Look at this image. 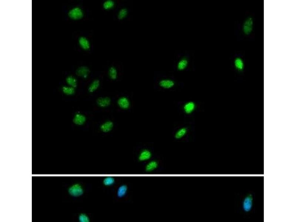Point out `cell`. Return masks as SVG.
<instances>
[{
	"mask_svg": "<svg viewBox=\"0 0 296 222\" xmlns=\"http://www.w3.org/2000/svg\"><path fill=\"white\" fill-rule=\"evenodd\" d=\"M84 12L80 7L76 6L70 9L68 12V16L73 20L81 19L84 16Z\"/></svg>",
	"mask_w": 296,
	"mask_h": 222,
	"instance_id": "obj_1",
	"label": "cell"
},
{
	"mask_svg": "<svg viewBox=\"0 0 296 222\" xmlns=\"http://www.w3.org/2000/svg\"><path fill=\"white\" fill-rule=\"evenodd\" d=\"M68 193L73 197H79L82 195L83 190L80 185L76 184L72 185L68 190Z\"/></svg>",
	"mask_w": 296,
	"mask_h": 222,
	"instance_id": "obj_2",
	"label": "cell"
},
{
	"mask_svg": "<svg viewBox=\"0 0 296 222\" xmlns=\"http://www.w3.org/2000/svg\"><path fill=\"white\" fill-rule=\"evenodd\" d=\"M158 84L161 88L169 89L173 88L175 85V81L169 79H162L159 81Z\"/></svg>",
	"mask_w": 296,
	"mask_h": 222,
	"instance_id": "obj_3",
	"label": "cell"
},
{
	"mask_svg": "<svg viewBox=\"0 0 296 222\" xmlns=\"http://www.w3.org/2000/svg\"><path fill=\"white\" fill-rule=\"evenodd\" d=\"M253 21L251 18H249L246 20L244 24L243 30L245 35H249L253 31Z\"/></svg>",
	"mask_w": 296,
	"mask_h": 222,
	"instance_id": "obj_4",
	"label": "cell"
},
{
	"mask_svg": "<svg viewBox=\"0 0 296 222\" xmlns=\"http://www.w3.org/2000/svg\"><path fill=\"white\" fill-rule=\"evenodd\" d=\"M90 72V70L88 67L81 66L77 68L76 73L79 77L86 79L88 76Z\"/></svg>",
	"mask_w": 296,
	"mask_h": 222,
	"instance_id": "obj_5",
	"label": "cell"
},
{
	"mask_svg": "<svg viewBox=\"0 0 296 222\" xmlns=\"http://www.w3.org/2000/svg\"><path fill=\"white\" fill-rule=\"evenodd\" d=\"M86 121V117L84 114L80 113H77L75 114L73 118L74 124L77 125H84Z\"/></svg>",
	"mask_w": 296,
	"mask_h": 222,
	"instance_id": "obj_6",
	"label": "cell"
},
{
	"mask_svg": "<svg viewBox=\"0 0 296 222\" xmlns=\"http://www.w3.org/2000/svg\"><path fill=\"white\" fill-rule=\"evenodd\" d=\"M117 103L120 108L124 110L128 109L130 105V101L128 98L125 96L120 97L118 99Z\"/></svg>",
	"mask_w": 296,
	"mask_h": 222,
	"instance_id": "obj_7",
	"label": "cell"
},
{
	"mask_svg": "<svg viewBox=\"0 0 296 222\" xmlns=\"http://www.w3.org/2000/svg\"><path fill=\"white\" fill-rule=\"evenodd\" d=\"M97 105L101 108H105L110 106L111 103V100L107 97H100L96 101Z\"/></svg>",
	"mask_w": 296,
	"mask_h": 222,
	"instance_id": "obj_8",
	"label": "cell"
},
{
	"mask_svg": "<svg viewBox=\"0 0 296 222\" xmlns=\"http://www.w3.org/2000/svg\"><path fill=\"white\" fill-rule=\"evenodd\" d=\"M113 127V122L110 120H107L101 124L100 125V129L103 132L107 133L112 131Z\"/></svg>",
	"mask_w": 296,
	"mask_h": 222,
	"instance_id": "obj_9",
	"label": "cell"
},
{
	"mask_svg": "<svg viewBox=\"0 0 296 222\" xmlns=\"http://www.w3.org/2000/svg\"><path fill=\"white\" fill-rule=\"evenodd\" d=\"M195 103L192 101L187 102L183 107V111L187 114H191L195 110Z\"/></svg>",
	"mask_w": 296,
	"mask_h": 222,
	"instance_id": "obj_10",
	"label": "cell"
},
{
	"mask_svg": "<svg viewBox=\"0 0 296 222\" xmlns=\"http://www.w3.org/2000/svg\"><path fill=\"white\" fill-rule=\"evenodd\" d=\"M79 45L81 49L84 51H88L90 49L91 45L89 41L86 37L81 36L78 40Z\"/></svg>",
	"mask_w": 296,
	"mask_h": 222,
	"instance_id": "obj_11",
	"label": "cell"
},
{
	"mask_svg": "<svg viewBox=\"0 0 296 222\" xmlns=\"http://www.w3.org/2000/svg\"><path fill=\"white\" fill-rule=\"evenodd\" d=\"M253 204V197L251 195L247 196L243 202V208L246 212H249L252 208Z\"/></svg>",
	"mask_w": 296,
	"mask_h": 222,
	"instance_id": "obj_12",
	"label": "cell"
},
{
	"mask_svg": "<svg viewBox=\"0 0 296 222\" xmlns=\"http://www.w3.org/2000/svg\"><path fill=\"white\" fill-rule=\"evenodd\" d=\"M151 152L147 149H144L141 152L138 156V159L140 161H145L149 160L151 158Z\"/></svg>",
	"mask_w": 296,
	"mask_h": 222,
	"instance_id": "obj_13",
	"label": "cell"
},
{
	"mask_svg": "<svg viewBox=\"0 0 296 222\" xmlns=\"http://www.w3.org/2000/svg\"><path fill=\"white\" fill-rule=\"evenodd\" d=\"M100 84L101 83L99 80H94L89 86L88 88V91L90 93H93L99 88Z\"/></svg>",
	"mask_w": 296,
	"mask_h": 222,
	"instance_id": "obj_14",
	"label": "cell"
},
{
	"mask_svg": "<svg viewBox=\"0 0 296 222\" xmlns=\"http://www.w3.org/2000/svg\"><path fill=\"white\" fill-rule=\"evenodd\" d=\"M188 64V60L187 59L183 58L180 59L178 62L177 68L179 71H182L186 69Z\"/></svg>",
	"mask_w": 296,
	"mask_h": 222,
	"instance_id": "obj_15",
	"label": "cell"
},
{
	"mask_svg": "<svg viewBox=\"0 0 296 222\" xmlns=\"http://www.w3.org/2000/svg\"><path fill=\"white\" fill-rule=\"evenodd\" d=\"M188 130L187 128L183 127L179 129L175 133V138L177 139H180L186 136Z\"/></svg>",
	"mask_w": 296,
	"mask_h": 222,
	"instance_id": "obj_16",
	"label": "cell"
},
{
	"mask_svg": "<svg viewBox=\"0 0 296 222\" xmlns=\"http://www.w3.org/2000/svg\"><path fill=\"white\" fill-rule=\"evenodd\" d=\"M66 82L68 86L75 88L77 86V80L75 77L72 76H69L67 77Z\"/></svg>",
	"mask_w": 296,
	"mask_h": 222,
	"instance_id": "obj_17",
	"label": "cell"
},
{
	"mask_svg": "<svg viewBox=\"0 0 296 222\" xmlns=\"http://www.w3.org/2000/svg\"><path fill=\"white\" fill-rule=\"evenodd\" d=\"M158 162L155 161H152L147 164L146 166V171L147 172H151L156 169L158 167Z\"/></svg>",
	"mask_w": 296,
	"mask_h": 222,
	"instance_id": "obj_18",
	"label": "cell"
},
{
	"mask_svg": "<svg viewBox=\"0 0 296 222\" xmlns=\"http://www.w3.org/2000/svg\"><path fill=\"white\" fill-rule=\"evenodd\" d=\"M108 74L109 77L111 79L115 80L117 78L118 76L117 70L114 67H111L109 68Z\"/></svg>",
	"mask_w": 296,
	"mask_h": 222,
	"instance_id": "obj_19",
	"label": "cell"
},
{
	"mask_svg": "<svg viewBox=\"0 0 296 222\" xmlns=\"http://www.w3.org/2000/svg\"><path fill=\"white\" fill-rule=\"evenodd\" d=\"M115 3L112 0H106L104 2L103 7L105 10H110L114 8Z\"/></svg>",
	"mask_w": 296,
	"mask_h": 222,
	"instance_id": "obj_20",
	"label": "cell"
},
{
	"mask_svg": "<svg viewBox=\"0 0 296 222\" xmlns=\"http://www.w3.org/2000/svg\"><path fill=\"white\" fill-rule=\"evenodd\" d=\"M128 189L126 185H123L120 186L118 188L117 195L118 197L119 198H121L125 196L127 192Z\"/></svg>",
	"mask_w": 296,
	"mask_h": 222,
	"instance_id": "obj_21",
	"label": "cell"
},
{
	"mask_svg": "<svg viewBox=\"0 0 296 222\" xmlns=\"http://www.w3.org/2000/svg\"><path fill=\"white\" fill-rule=\"evenodd\" d=\"M62 90L65 94L68 95H72L75 93V88L68 86H63Z\"/></svg>",
	"mask_w": 296,
	"mask_h": 222,
	"instance_id": "obj_22",
	"label": "cell"
},
{
	"mask_svg": "<svg viewBox=\"0 0 296 222\" xmlns=\"http://www.w3.org/2000/svg\"><path fill=\"white\" fill-rule=\"evenodd\" d=\"M128 14V11L126 8H121L118 12L117 18L119 20H123L126 17Z\"/></svg>",
	"mask_w": 296,
	"mask_h": 222,
	"instance_id": "obj_23",
	"label": "cell"
},
{
	"mask_svg": "<svg viewBox=\"0 0 296 222\" xmlns=\"http://www.w3.org/2000/svg\"><path fill=\"white\" fill-rule=\"evenodd\" d=\"M234 64L236 68L238 70H242L244 67V63L242 59L240 58H236L234 61Z\"/></svg>",
	"mask_w": 296,
	"mask_h": 222,
	"instance_id": "obj_24",
	"label": "cell"
},
{
	"mask_svg": "<svg viewBox=\"0 0 296 222\" xmlns=\"http://www.w3.org/2000/svg\"><path fill=\"white\" fill-rule=\"evenodd\" d=\"M115 182L114 178L108 177L105 178L103 181V184L105 186H110L113 184Z\"/></svg>",
	"mask_w": 296,
	"mask_h": 222,
	"instance_id": "obj_25",
	"label": "cell"
},
{
	"mask_svg": "<svg viewBox=\"0 0 296 222\" xmlns=\"http://www.w3.org/2000/svg\"><path fill=\"white\" fill-rule=\"evenodd\" d=\"M79 219L80 222H88L90 221L89 218L88 216L84 214H81L80 215Z\"/></svg>",
	"mask_w": 296,
	"mask_h": 222,
	"instance_id": "obj_26",
	"label": "cell"
}]
</instances>
